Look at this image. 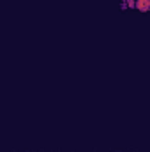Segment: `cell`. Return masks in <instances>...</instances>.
<instances>
[{
    "label": "cell",
    "mask_w": 150,
    "mask_h": 152,
    "mask_svg": "<svg viewBox=\"0 0 150 152\" xmlns=\"http://www.w3.org/2000/svg\"><path fill=\"white\" fill-rule=\"evenodd\" d=\"M122 7H129V9H136V0H124Z\"/></svg>",
    "instance_id": "obj_2"
},
{
    "label": "cell",
    "mask_w": 150,
    "mask_h": 152,
    "mask_svg": "<svg viewBox=\"0 0 150 152\" xmlns=\"http://www.w3.org/2000/svg\"><path fill=\"white\" fill-rule=\"evenodd\" d=\"M136 9L141 12H149L150 11V0H136Z\"/></svg>",
    "instance_id": "obj_1"
}]
</instances>
